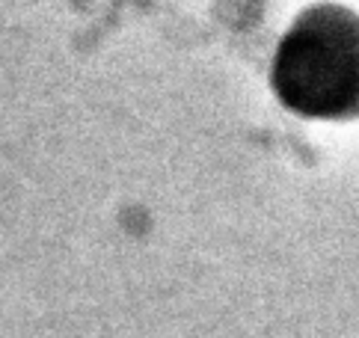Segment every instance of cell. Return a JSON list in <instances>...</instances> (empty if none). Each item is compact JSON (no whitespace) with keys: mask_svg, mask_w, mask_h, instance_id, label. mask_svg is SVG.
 <instances>
[{"mask_svg":"<svg viewBox=\"0 0 359 338\" xmlns=\"http://www.w3.org/2000/svg\"><path fill=\"white\" fill-rule=\"evenodd\" d=\"M273 86L300 116H359V18L332 4L300 15L279 45Z\"/></svg>","mask_w":359,"mask_h":338,"instance_id":"cell-1","label":"cell"}]
</instances>
